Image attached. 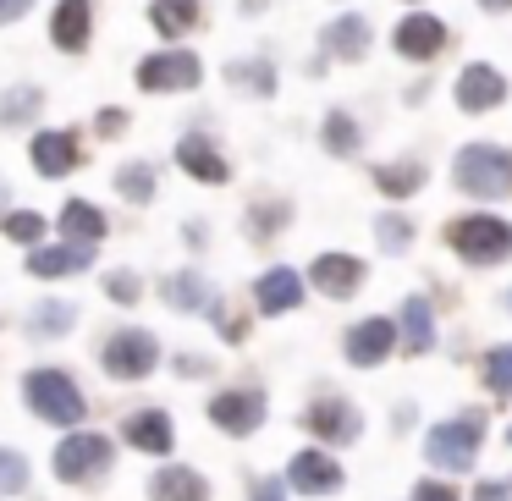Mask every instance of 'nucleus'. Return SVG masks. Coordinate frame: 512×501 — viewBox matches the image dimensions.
<instances>
[{"mask_svg": "<svg viewBox=\"0 0 512 501\" xmlns=\"http://www.w3.org/2000/svg\"><path fill=\"white\" fill-rule=\"evenodd\" d=\"M23 397H28V408L45 424H56V430H78L83 413H89L83 391L72 386V375H61V369H34V375L23 380Z\"/></svg>", "mask_w": 512, "mask_h": 501, "instance_id": "1", "label": "nucleus"}, {"mask_svg": "<svg viewBox=\"0 0 512 501\" xmlns=\"http://www.w3.org/2000/svg\"><path fill=\"white\" fill-rule=\"evenodd\" d=\"M457 188L474 199H512V149L501 144H468L457 155Z\"/></svg>", "mask_w": 512, "mask_h": 501, "instance_id": "2", "label": "nucleus"}, {"mask_svg": "<svg viewBox=\"0 0 512 501\" xmlns=\"http://www.w3.org/2000/svg\"><path fill=\"white\" fill-rule=\"evenodd\" d=\"M479 441H485V413H463V419H446L424 435V457L446 474H463L479 457Z\"/></svg>", "mask_w": 512, "mask_h": 501, "instance_id": "3", "label": "nucleus"}, {"mask_svg": "<svg viewBox=\"0 0 512 501\" xmlns=\"http://www.w3.org/2000/svg\"><path fill=\"white\" fill-rule=\"evenodd\" d=\"M446 243L468 259V265H496L512 254V226L496 215H463V221L446 226Z\"/></svg>", "mask_w": 512, "mask_h": 501, "instance_id": "4", "label": "nucleus"}, {"mask_svg": "<svg viewBox=\"0 0 512 501\" xmlns=\"http://www.w3.org/2000/svg\"><path fill=\"white\" fill-rule=\"evenodd\" d=\"M204 67L193 50H160V56L138 61V89L144 94H182V89H199Z\"/></svg>", "mask_w": 512, "mask_h": 501, "instance_id": "5", "label": "nucleus"}, {"mask_svg": "<svg viewBox=\"0 0 512 501\" xmlns=\"http://www.w3.org/2000/svg\"><path fill=\"white\" fill-rule=\"evenodd\" d=\"M100 364H105V375H116V380H144L149 369L160 364V342L149 331H116L111 342H105Z\"/></svg>", "mask_w": 512, "mask_h": 501, "instance_id": "6", "label": "nucleus"}, {"mask_svg": "<svg viewBox=\"0 0 512 501\" xmlns=\"http://www.w3.org/2000/svg\"><path fill=\"white\" fill-rule=\"evenodd\" d=\"M105 468H111V441L94 435V430H78L56 446V474L67 479V485H83V479L105 474Z\"/></svg>", "mask_w": 512, "mask_h": 501, "instance_id": "7", "label": "nucleus"}, {"mask_svg": "<svg viewBox=\"0 0 512 501\" xmlns=\"http://www.w3.org/2000/svg\"><path fill=\"white\" fill-rule=\"evenodd\" d=\"M303 424H309L320 441L347 446V441H358V430H364V413H358L347 397H314L309 413H303Z\"/></svg>", "mask_w": 512, "mask_h": 501, "instance_id": "8", "label": "nucleus"}, {"mask_svg": "<svg viewBox=\"0 0 512 501\" xmlns=\"http://www.w3.org/2000/svg\"><path fill=\"white\" fill-rule=\"evenodd\" d=\"M210 419L221 424L226 435H254L265 424V391L259 386H237V391H221L210 402Z\"/></svg>", "mask_w": 512, "mask_h": 501, "instance_id": "9", "label": "nucleus"}, {"mask_svg": "<svg viewBox=\"0 0 512 501\" xmlns=\"http://www.w3.org/2000/svg\"><path fill=\"white\" fill-rule=\"evenodd\" d=\"M391 347H397V325L375 314V320H358L353 331H347L342 353H347V364H353V369H375V364H386V358H391Z\"/></svg>", "mask_w": 512, "mask_h": 501, "instance_id": "10", "label": "nucleus"}, {"mask_svg": "<svg viewBox=\"0 0 512 501\" xmlns=\"http://www.w3.org/2000/svg\"><path fill=\"white\" fill-rule=\"evenodd\" d=\"M287 485L298 496H336L342 490V463L331 452H298L287 468Z\"/></svg>", "mask_w": 512, "mask_h": 501, "instance_id": "11", "label": "nucleus"}, {"mask_svg": "<svg viewBox=\"0 0 512 501\" xmlns=\"http://www.w3.org/2000/svg\"><path fill=\"white\" fill-rule=\"evenodd\" d=\"M177 166L188 171L193 182H210V188H221V182H232V166H226V155L210 144L204 133H188L177 144Z\"/></svg>", "mask_w": 512, "mask_h": 501, "instance_id": "12", "label": "nucleus"}, {"mask_svg": "<svg viewBox=\"0 0 512 501\" xmlns=\"http://www.w3.org/2000/svg\"><path fill=\"white\" fill-rule=\"evenodd\" d=\"M391 45H397L408 61H435L446 50V23L441 17H402Z\"/></svg>", "mask_w": 512, "mask_h": 501, "instance_id": "13", "label": "nucleus"}, {"mask_svg": "<svg viewBox=\"0 0 512 501\" xmlns=\"http://www.w3.org/2000/svg\"><path fill=\"white\" fill-rule=\"evenodd\" d=\"M89 34H94V6L89 0H61L56 12H50V39H56V50L78 56V50L89 45Z\"/></svg>", "mask_w": 512, "mask_h": 501, "instance_id": "14", "label": "nucleus"}, {"mask_svg": "<svg viewBox=\"0 0 512 501\" xmlns=\"http://www.w3.org/2000/svg\"><path fill=\"white\" fill-rule=\"evenodd\" d=\"M309 281L325 292V298H353L358 287H364V265H358L353 254H320L309 270Z\"/></svg>", "mask_w": 512, "mask_h": 501, "instance_id": "15", "label": "nucleus"}, {"mask_svg": "<svg viewBox=\"0 0 512 501\" xmlns=\"http://www.w3.org/2000/svg\"><path fill=\"white\" fill-rule=\"evenodd\" d=\"M501 100H507V78H501L496 67H485V61L457 78V105H463V111H496Z\"/></svg>", "mask_w": 512, "mask_h": 501, "instance_id": "16", "label": "nucleus"}, {"mask_svg": "<svg viewBox=\"0 0 512 501\" xmlns=\"http://www.w3.org/2000/svg\"><path fill=\"white\" fill-rule=\"evenodd\" d=\"M94 265V243H56V248H39V254H28V276H78V270Z\"/></svg>", "mask_w": 512, "mask_h": 501, "instance_id": "17", "label": "nucleus"}, {"mask_svg": "<svg viewBox=\"0 0 512 501\" xmlns=\"http://www.w3.org/2000/svg\"><path fill=\"white\" fill-rule=\"evenodd\" d=\"M254 303H259V314L298 309V303H303V276H298V270H287V265L265 270V276H259V287H254Z\"/></svg>", "mask_w": 512, "mask_h": 501, "instance_id": "18", "label": "nucleus"}, {"mask_svg": "<svg viewBox=\"0 0 512 501\" xmlns=\"http://www.w3.org/2000/svg\"><path fill=\"white\" fill-rule=\"evenodd\" d=\"M122 430H127V446H138V452H149V457H166L171 441H177V430H171V413H160V408L133 413Z\"/></svg>", "mask_w": 512, "mask_h": 501, "instance_id": "19", "label": "nucleus"}, {"mask_svg": "<svg viewBox=\"0 0 512 501\" xmlns=\"http://www.w3.org/2000/svg\"><path fill=\"white\" fill-rule=\"evenodd\" d=\"M34 171L39 177H67V171H78V138L72 133H34Z\"/></svg>", "mask_w": 512, "mask_h": 501, "instance_id": "20", "label": "nucleus"}, {"mask_svg": "<svg viewBox=\"0 0 512 501\" xmlns=\"http://www.w3.org/2000/svg\"><path fill=\"white\" fill-rule=\"evenodd\" d=\"M149 496L155 501H210V485H204V474H193V468H160V474L149 479Z\"/></svg>", "mask_w": 512, "mask_h": 501, "instance_id": "21", "label": "nucleus"}, {"mask_svg": "<svg viewBox=\"0 0 512 501\" xmlns=\"http://www.w3.org/2000/svg\"><path fill=\"white\" fill-rule=\"evenodd\" d=\"M61 237L67 243H100L105 237V215L89 199H67L61 204Z\"/></svg>", "mask_w": 512, "mask_h": 501, "instance_id": "22", "label": "nucleus"}, {"mask_svg": "<svg viewBox=\"0 0 512 501\" xmlns=\"http://www.w3.org/2000/svg\"><path fill=\"white\" fill-rule=\"evenodd\" d=\"M397 342L408 347V353H430V347H435V320H430V303H424V298H408V303H402V331H397Z\"/></svg>", "mask_w": 512, "mask_h": 501, "instance_id": "23", "label": "nucleus"}, {"mask_svg": "<svg viewBox=\"0 0 512 501\" xmlns=\"http://www.w3.org/2000/svg\"><path fill=\"white\" fill-rule=\"evenodd\" d=\"M325 50H331L336 61H358L369 50V23L364 17H342V23L325 28Z\"/></svg>", "mask_w": 512, "mask_h": 501, "instance_id": "24", "label": "nucleus"}, {"mask_svg": "<svg viewBox=\"0 0 512 501\" xmlns=\"http://www.w3.org/2000/svg\"><path fill=\"white\" fill-rule=\"evenodd\" d=\"M149 23H155V34L182 39L199 23V0H155V6H149Z\"/></svg>", "mask_w": 512, "mask_h": 501, "instance_id": "25", "label": "nucleus"}, {"mask_svg": "<svg viewBox=\"0 0 512 501\" xmlns=\"http://www.w3.org/2000/svg\"><path fill=\"white\" fill-rule=\"evenodd\" d=\"M375 188L386 193V199H408V193L424 188V166L419 160H397V166H380L375 171Z\"/></svg>", "mask_w": 512, "mask_h": 501, "instance_id": "26", "label": "nucleus"}, {"mask_svg": "<svg viewBox=\"0 0 512 501\" xmlns=\"http://www.w3.org/2000/svg\"><path fill=\"white\" fill-rule=\"evenodd\" d=\"M171 309H188V314L215 309V287L199 276V270H182V276L171 281Z\"/></svg>", "mask_w": 512, "mask_h": 501, "instance_id": "27", "label": "nucleus"}, {"mask_svg": "<svg viewBox=\"0 0 512 501\" xmlns=\"http://www.w3.org/2000/svg\"><path fill=\"white\" fill-rule=\"evenodd\" d=\"M116 193H122V199H133V204H149V199H155V171H149L144 160L122 166V171H116Z\"/></svg>", "mask_w": 512, "mask_h": 501, "instance_id": "28", "label": "nucleus"}, {"mask_svg": "<svg viewBox=\"0 0 512 501\" xmlns=\"http://www.w3.org/2000/svg\"><path fill=\"white\" fill-rule=\"evenodd\" d=\"M72 303H39L34 314H28V331L34 336H61V331H72Z\"/></svg>", "mask_w": 512, "mask_h": 501, "instance_id": "29", "label": "nucleus"}, {"mask_svg": "<svg viewBox=\"0 0 512 501\" xmlns=\"http://www.w3.org/2000/svg\"><path fill=\"white\" fill-rule=\"evenodd\" d=\"M375 237H380V254H408V243H413V226L402 221L397 210H386L375 221Z\"/></svg>", "mask_w": 512, "mask_h": 501, "instance_id": "30", "label": "nucleus"}, {"mask_svg": "<svg viewBox=\"0 0 512 501\" xmlns=\"http://www.w3.org/2000/svg\"><path fill=\"white\" fill-rule=\"evenodd\" d=\"M0 232L12 237V243H39L45 237V215H34V210H0Z\"/></svg>", "mask_w": 512, "mask_h": 501, "instance_id": "31", "label": "nucleus"}, {"mask_svg": "<svg viewBox=\"0 0 512 501\" xmlns=\"http://www.w3.org/2000/svg\"><path fill=\"white\" fill-rule=\"evenodd\" d=\"M325 149H331V155H358V127H353V116H342V111L325 116Z\"/></svg>", "mask_w": 512, "mask_h": 501, "instance_id": "32", "label": "nucleus"}, {"mask_svg": "<svg viewBox=\"0 0 512 501\" xmlns=\"http://www.w3.org/2000/svg\"><path fill=\"white\" fill-rule=\"evenodd\" d=\"M23 490H28V457L0 446V501H6V496H23Z\"/></svg>", "mask_w": 512, "mask_h": 501, "instance_id": "33", "label": "nucleus"}, {"mask_svg": "<svg viewBox=\"0 0 512 501\" xmlns=\"http://www.w3.org/2000/svg\"><path fill=\"white\" fill-rule=\"evenodd\" d=\"M485 386L496 397H512V347H490L485 353Z\"/></svg>", "mask_w": 512, "mask_h": 501, "instance_id": "34", "label": "nucleus"}, {"mask_svg": "<svg viewBox=\"0 0 512 501\" xmlns=\"http://www.w3.org/2000/svg\"><path fill=\"white\" fill-rule=\"evenodd\" d=\"M34 111H39V89H12V94H0V127L28 122Z\"/></svg>", "mask_w": 512, "mask_h": 501, "instance_id": "35", "label": "nucleus"}, {"mask_svg": "<svg viewBox=\"0 0 512 501\" xmlns=\"http://www.w3.org/2000/svg\"><path fill=\"white\" fill-rule=\"evenodd\" d=\"M105 298L122 303V309L144 298V281H138V270H111V276H105Z\"/></svg>", "mask_w": 512, "mask_h": 501, "instance_id": "36", "label": "nucleus"}, {"mask_svg": "<svg viewBox=\"0 0 512 501\" xmlns=\"http://www.w3.org/2000/svg\"><path fill=\"white\" fill-rule=\"evenodd\" d=\"M232 78L254 94H276V67H265V61H243V67H232Z\"/></svg>", "mask_w": 512, "mask_h": 501, "instance_id": "37", "label": "nucleus"}, {"mask_svg": "<svg viewBox=\"0 0 512 501\" xmlns=\"http://www.w3.org/2000/svg\"><path fill=\"white\" fill-rule=\"evenodd\" d=\"M281 226H287V210H281V204H259V210L248 215V232L254 237H270V232H281Z\"/></svg>", "mask_w": 512, "mask_h": 501, "instance_id": "38", "label": "nucleus"}, {"mask_svg": "<svg viewBox=\"0 0 512 501\" xmlns=\"http://www.w3.org/2000/svg\"><path fill=\"white\" fill-rule=\"evenodd\" d=\"M413 501H463V496H457L452 485H441V479H419V485H413Z\"/></svg>", "mask_w": 512, "mask_h": 501, "instance_id": "39", "label": "nucleus"}, {"mask_svg": "<svg viewBox=\"0 0 512 501\" xmlns=\"http://www.w3.org/2000/svg\"><path fill=\"white\" fill-rule=\"evenodd\" d=\"M94 122H100V138H122L127 116H122V111H116V105H111V111H100V116H94Z\"/></svg>", "mask_w": 512, "mask_h": 501, "instance_id": "40", "label": "nucleus"}, {"mask_svg": "<svg viewBox=\"0 0 512 501\" xmlns=\"http://www.w3.org/2000/svg\"><path fill=\"white\" fill-rule=\"evenodd\" d=\"M248 501H287V485H281V479H259Z\"/></svg>", "mask_w": 512, "mask_h": 501, "instance_id": "41", "label": "nucleus"}, {"mask_svg": "<svg viewBox=\"0 0 512 501\" xmlns=\"http://www.w3.org/2000/svg\"><path fill=\"white\" fill-rule=\"evenodd\" d=\"M28 12H34V0H0V28L17 23V17H28Z\"/></svg>", "mask_w": 512, "mask_h": 501, "instance_id": "42", "label": "nucleus"}, {"mask_svg": "<svg viewBox=\"0 0 512 501\" xmlns=\"http://www.w3.org/2000/svg\"><path fill=\"white\" fill-rule=\"evenodd\" d=\"M474 501H512V490H507V485H496V479H485V485L474 490Z\"/></svg>", "mask_w": 512, "mask_h": 501, "instance_id": "43", "label": "nucleus"}, {"mask_svg": "<svg viewBox=\"0 0 512 501\" xmlns=\"http://www.w3.org/2000/svg\"><path fill=\"white\" fill-rule=\"evenodd\" d=\"M177 375H204V358H177Z\"/></svg>", "mask_w": 512, "mask_h": 501, "instance_id": "44", "label": "nucleus"}, {"mask_svg": "<svg viewBox=\"0 0 512 501\" xmlns=\"http://www.w3.org/2000/svg\"><path fill=\"white\" fill-rule=\"evenodd\" d=\"M479 6H485V12H507L512 0H479Z\"/></svg>", "mask_w": 512, "mask_h": 501, "instance_id": "45", "label": "nucleus"}, {"mask_svg": "<svg viewBox=\"0 0 512 501\" xmlns=\"http://www.w3.org/2000/svg\"><path fill=\"white\" fill-rule=\"evenodd\" d=\"M507 314H512V292H507Z\"/></svg>", "mask_w": 512, "mask_h": 501, "instance_id": "46", "label": "nucleus"}, {"mask_svg": "<svg viewBox=\"0 0 512 501\" xmlns=\"http://www.w3.org/2000/svg\"><path fill=\"white\" fill-rule=\"evenodd\" d=\"M507 435H512V430H507Z\"/></svg>", "mask_w": 512, "mask_h": 501, "instance_id": "47", "label": "nucleus"}]
</instances>
